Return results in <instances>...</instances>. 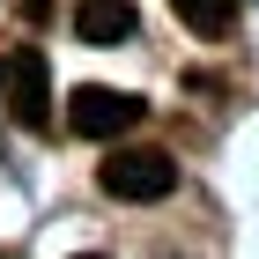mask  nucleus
<instances>
[{"label":"nucleus","instance_id":"obj_2","mask_svg":"<svg viewBox=\"0 0 259 259\" xmlns=\"http://www.w3.org/2000/svg\"><path fill=\"white\" fill-rule=\"evenodd\" d=\"M97 185L111 200H170L178 193V156H163V148H119L97 170Z\"/></svg>","mask_w":259,"mask_h":259},{"label":"nucleus","instance_id":"obj_5","mask_svg":"<svg viewBox=\"0 0 259 259\" xmlns=\"http://www.w3.org/2000/svg\"><path fill=\"white\" fill-rule=\"evenodd\" d=\"M170 8L193 37H230V22H237V0H170Z\"/></svg>","mask_w":259,"mask_h":259},{"label":"nucleus","instance_id":"obj_6","mask_svg":"<svg viewBox=\"0 0 259 259\" xmlns=\"http://www.w3.org/2000/svg\"><path fill=\"white\" fill-rule=\"evenodd\" d=\"M81 259H104V252H81Z\"/></svg>","mask_w":259,"mask_h":259},{"label":"nucleus","instance_id":"obj_1","mask_svg":"<svg viewBox=\"0 0 259 259\" xmlns=\"http://www.w3.org/2000/svg\"><path fill=\"white\" fill-rule=\"evenodd\" d=\"M0 104H8L15 126H30V134L52 126V67H45L37 45H8V52H0Z\"/></svg>","mask_w":259,"mask_h":259},{"label":"nucleus","instance_id":"obj_3","mask_svg":"<svg viewBox=\"0 0 259 259\" xmlns=\"http://www.w3.org/2000/svg\"><path fill=\"white\" fill-rule=\"evenodd\" d=\"M67 126H74V134H89V141H119L126 126H141V97L89 81V89H74V104H67Z\"/></svg>","mask_w":259,"mask_h":259},{"label":"nucleus","instance_id":"obj_4","mask_svg":"<svg viewBox=\"0 0 259 259\" xmlns=\"http://www.w3.org/2000/svg\"><path fill=\"white\" fill-rule=\"evenodd\" d=\"M134 0H81L74 8V37L81 45H97V52H111V45H126L134 37Z\"/></svg>","mask_w":259,"mask_h":259}]
</instances>
